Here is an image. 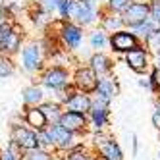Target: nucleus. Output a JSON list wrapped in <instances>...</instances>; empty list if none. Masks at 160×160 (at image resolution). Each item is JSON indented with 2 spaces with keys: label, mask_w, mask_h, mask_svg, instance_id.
Instances as JSON below:
<instances>
[{
  "label": "nucleus",
  "mask_w": 160,
  "mask_h": 160,
  "mask_svg": "<svg viewBox=\"0 0 160 160\" xmlns=\"http://www.w3.org/2000/svg\"><path fill=\"white\" fill-rule=\"evenodd\" d=\"M93 70L100 75H110L114 72V60L110 58V54H106L104 50H95L93 54L89 56V62H87Z\"/></svg>",
  "instance_id": "4468645a"
},
{
  "label": "nucleus",
  "mask_w": 160,
  "mask_h": 160,
  "mask_svg": "<svg viewBox=\"0 0 160 160\" xmlns=\"http://www.w3.org/2000/svg\"><path fill=\"white\" fill-rule=\"evenodd\" d=\"M158 160H160V158H158Z\"/></svg>",
  "instance_id": "a18cd8bd"
},
{
  "label": "nucleus",
  "mask_w": 160,
  "mask_h": 160,
  "mask_svg": "<svg viewBox=\"0 0 160 160\" xmlns=\"http://www.w3.org/2000/svg\"><path fill=\"white\" fill-rule=\"evenodd\" d=\"M139 44H143V41L135 35L133 29H128V27H123L120 31H114L108 37V47L114 54H125L131 48L139 47Z\"/></svg>",
  "instance_id": "39448f33"
},
{
  "label": "nucleus",
  "mask_w": 160,
  "mask_h": 160,
  "mask_svg": "<svg viewBox=\"0 0 160 160\" xmlns=\"http://www.w3.org/2000/svg\"><path fill=\"white\" fill-rule=\"evenodd\" d=\"M156 110H158V112H160V102H156Z\"/></svg>",
  "instance_id": "a19ab883"
},
{
  "label": "nucleus",
  "mask_w": 160,
  "mask_h": 160,
  "mask_svg": "<svg viewBox=\"0 0 160 160\" xmlns=\"http://www.w3.org/2000/svg\"><path fill=\"white\" fill-rule=\"evenodd\" d=\"M137 83H139V87H145V89H148V91H151V81H148V77H141Z\"/></svg>",
  "instance_id": "4c0bfd02"
},
{
  "label": "nucleus",
  "mask_w": 160,
  "mask_h": 160,
  "mask_svg": "<svg viewBox=\"0 0 160 160\" xmlns=\"http://www.w3.org/2000/svg\"><path fill=\"white\" fill-rule=\"evenodd\" d=\"M19 58H21V68L27 73H39L44 68V54L41 41H29L23 44L19 50Z\"/></svg>",
  "instance_id": "7ed1b4c3"
},
{
  "label": "nucleus",
  "mask_w": 160,
  "mask_h": 160,
  "mask_svg": "<svg viewBox=\"0 0 160 160\" xmlns=\"http://www.w3.org/2000/svg\"><path fill=\"white\" fill-rule=\"evenodd\" d=\"M39 83L52 93H58L72 83V70L62 64H47L39 72Z\"/></svg>",
  "instance_id": "f257e3e1"
},
{
  "label": "nucleus",
  "mask_w": 160,
  "mask_h": 160,
  "mask_svg": "<svg viewBox=\"0 0 160 160\" xmlns=\"http://www.w3.org/2000/svg\"><path fill=\"white\" fill-rule=\"evenodd\" d=\"M39 106H41V110L44 112V116H47L48 125H50V123H56V122H60V116H62V112H64V106H62L56 98H52V100H44V102H41Z\"/></svg>",
  "instance_id": "412c9836"
},
{
  "label": "nucleus",
  "mask_w": 160,
  "mask_h": 160,
  "mask_svg": "<svg viewBox=\"0 0 160 160\" xmlns=\"http://www.w3.org/2000/svg\"><path fill=\"white\" fill-rule=\"evenodd\" d=\"M91 160H108L104 154H102L100 151H97V148H93V152H91Z\"/></svg>",
  "instance_id": "e433bc0d"
},
{
  "label": "nucleus",
  "mask_w": 160,
  "mask_h": 160,
  "mask_svg": "<svg viewBox=\"0 0 160 160\" xmlns=\"http://www.w3.org/2000/svg\"><path fill=\"white\" fill-rule=\"evenodd\" d=\"M93 2H97V4H100V6H102V4L106 2V0H93Z\"/></svg>",
  "instance_id": "ea45409f"
},
{
  "label": "nucleus",
  "mask_w": 160,
  "mask_h": 160,
  "mask_svg": "<svg viewBox=\"0 0 160 160\" xmlns=\"http://www.w3.org/2000/svg\"><path fill=\"white\" fill-rule=\"evenodd\" d=\"M72 85L77 91H81V93L93 95L97 91V87H98V73L89 64L77 66L75 70L72 72Z\"/></svg>",
  "instance_id": "0eeeda50"
},
{
  "label": "nucleus",
  "mask_w": 160,
  "mask_h": 160,
  "mask_svg": "<svg viewBox=\"0 0 160 160\" xmlns=\"http://www.w3.org/2000/svg\"><path fill=\"white\" fill-rule=\"evenodd\" d=\"M108 37L110 33H106L102 27H93L89 31V47L95 50H104L108 48Z\"/></svg>",
  "instance_id": "aec40b11"
},
{
  "label": "nucleus",
  "mask_w": 160,
  "mask_h": 160,
  "mask_svg": "<svg viewBox=\"0 0 160 160\" xmlns=\"http://www.w3.org/2000/svg\"><path fill=\"white\" fill-rule=\"evenodd\" d=\"M110 102L108 98H102L98 95H93V102H91L89 110V125L91 131H102L106 129V125L110 122Z\"/></svg>",
  "instance_id": "20e7f679"
},
{
  "label": "nucleus",
  "mask_w": 160,
  "mask_h": 160,
  "mask_svg": "<svg viewBox=\"0 0 160 160\" xmlns=\"http://www.w3.org/2000/svg\"><path fill=\"white\" fill-rule=\"evenodd\" d=\"M73 6H75V0H60L58 2V16L62 19H72Z\"/></svg>",
  "instance_id": "c756f323"
},
{
  "label": "nucleus",
  "mask_w": 160,
  "mask_h": 160,
  "mask_svg": "<svg viewBox=\"0 0 160 160\" xmlns=\"http://www.w3.org/2000/svg\"><path fill=\"white\" fill-rule=\"evenodd\" d=\"M100 19V4L93 2V0H75L73 12H72V21L79 27H95Z\"/></svg>",
  "instance_id": "f03ea898"
},
{
  "label": "nucleus",
  "mask_w": 160,
  "mask_h": 160,
  "mask_svg": "<svg viewBox=\"0 0 160 160\" xmlns=\"http://www.w3.org/2000/svg\"><path fill=\"white\" fill-rule=\"evenodd\" d=\"M37 139H39V147L41 148H47V151L54 152V137H52L50 128H44V129L37 131Z\"/></svg>",
  "instance_id": "bb28decb"
},
{
  "label": "nucleus",
  "mask_w": 160,
  "mask_h": 160,
  "mask_svg": "<svg viewBox=\"0 0 160 160\" xmlns=\"http://www.w3.org/2000/svg\"><path fill=\"white\" fill-rule=\"evenodd\" d=\"M21 160H56V152L37 147V148H31V151H25Z\"/></svg>",
  "instance_id": "b1692460"
},
{
  "label": "nucleus",
  "mask_w": 160,
  "mask_h": 160,
  "mask_svg": "<svg viewBox=\"0 0 160 160\" xmlns=\"http://www.w3.org/2000/svg\"><path fill=\"white\" fill-rule=\"evenodd\" d=\"M139 152V139H137V135H131V154L137 156Z\"/></svg>",
  "instance_id": "f704fd0d"
},
{
  "label": "nucleus",
  "mask_w": 160,
  "mask_h": 160,
  "mask_svg": "<svg viewBox=\"0 0 160 160\" xmlns=\"http://www.w3.org/2000/svg\"><path fill=\"white\" fill-rule=\"evenodd\" d=\"M16 73V64L12 60V56L8 54H0V79L12 77Z\"/></svg>",
  "instance_id": "a878e982"
},
{
  "label": "nucleus",
  "mask_w": 160,
  "mask_h": 160,
  "mask_svg": "<svg viewBox=\"0 0 160 160\" xmlns=\"http://www.w3.org/2000/svg\"><path fill=\"white\" fill-rule=\"evenodd\" d=\"M151 18V4L145 2V0H131L129 6L122 12V19H123V25L128 29H133L139 23L147 21Z\"/></svg>",
  "instance_id": "6e6552de"
},
{
  "label": "nucleus",
  "mask_w": 160,
  "mask_h": 160,
  "mask_svg": "<svg viewBox=\"0 0 160 160\" xmlns=\"http://www.w3.org/2000/svg\"><path fill=\"white\" fill-rule=\"evenodd\" d=\"M48 128H50L52 137H54V152L56 154H64L66 151H70L73 145H77V135L72 133L70 129H66L60 122L50 123Z\"/></svg>",
  "instance_id": "f8f14e48"
},
{
  "label": "nucleus",
  "mask_w": 160,
  "mask_h": 160,
  "mask_svg": "<svg viewBox=\"0 0 160 160\" xmlns=\"http://www.w3.org/2000/svg\"><path fill=\"white\" fill-rule=\"evenodd\" d=\"M151 122H152V125L156 129H160V112L154 108V112H152V118H151Z\"/></svg>",
  "instance_id": "c9c22d12"
},
{
  "label": "nucleus",
  "mask_w": 160,
  "mask_h": 160,
  "mask_svg": "<svg viewBox=\"0 0 160 160\" xmlns=\"http://www.w3.org/2000/svg\"><path fill=\"white\" fill-rule=\"evenodd\" d=\"M151 18L160 25V0H151Z\"/></svg>",
  "instance_id": "473e14b6"
},
{
  "label": "nucleus",
  "mask_w": 160,
  "mask_h": 160,
  "mask_svg": "<svg viewBox=\"0 0 160 160\" xmlns=\"http://www.w3.org/2000/svg\"><path fill=\"white\" fill-rule=\"evenodd\" d=\"M60 160H64V158H60Z\"/></svg>",
  "instance_id": "c03bdc74"
},
{
  "label": "nucleus",
  "mask_w": 160,
  "mask_h": 160,
  "mask_svg": "<svg viewBox=\"0 0 160 160\" xmlns=\"http://www.w3.org/2000/svg\"><path fill=\"white\" fill-rule=\"evenodd\" d=\"M97 151H100L108 160H123V151H122L120 143L114 139V137H110V139H108L104 145H100Z\"/></svg>",
  "instance_id": "4be33fe9"
},
{
  "label": "nucleus",
  "mask_w": 160,
  "mask_h": 160,
  "mask_svg": "<svg viewBox=\"0 0 160 160\" xmlns=\"http://www.w3.org/2000/svg\"><path fill=\"white\" fill-rule=\"evenodd\" d=\"M91 152H93V147H87L85 143H77L70 151L64 152V160H91Z\"/></svg>",
  "instance_id": "5701e85b"
},
{
  "label": "nucleus",
  "mask_w": 160,
  "mask_h": 160,
  "mask_svg": "<svg viewBox=\"0 0 160 160\" xmlns=\"http://www.w3.org/2000/svg\"><path fill=\"white\" fill-rule=\"evenodd\" d=\"M151 56H152L151 50H148L145 47V42H143V44H139V47L131 48L129 52H125L123 54V62H125V66H128L131 72H135L137 75H143V73H147L152 68Z\"/></svg>",
  "instance_id": "423d86ee"
},
{
  "label": "nucleus",
  "mask_w": 160,
  "mask_h": 160,
  "mask_svg": "<svg viewBox=\"0 0 160 160\" xmlns=\"http://www.w3.org/2000/svg\"><path fill=\"white\" fill-rule=\"evenodd\" d=\"M0 160H19V156H18V154H14L12 151H8V148H6L4 152H0Z\"/></svg>",
  "instance_id": "72a5a7b5"
},
{
  "label": "nucleus",
  "mask_w": 160,
  "mask_h": 160,
  "mask_svg": "<svg viewBox=\"0 0 160 160\" xmlns=\"http://www.w3.org/2000/svg\"><path fill=\"white\" fill-rule=\"evenodd\" d=\"M93 95H98L102 98H108V100H114L118 95H120V83L118 79L114 77L112 73L110 75H100L98 77V87Z\"/></svg>",
  "instance_id": "2eb2a0df"
},
{
  "label": "nucleus",
  "mask_w": 160,
  "mask_h": 160,
  "mask_svg": "<svg viewBox=\"0 0 160 160\" xmlns=\"http://www.w3.org/2000/svg\"><path fill=\"white\" fill-rule=\"evenodd\" d=\"M91 102H93V95H87V93H81V91H75L73 95H70V97L62 102V106H64V110H73V112L89 114Z\"/></svg>",
  "instance_id": "ddd939ff"
},
{
  "label": "nucleus",
  "mask_w": 160,
  "mask_h": 160,
  "mask_svg": "<svg viewBox=\"0 0 160 160\" xmlns=\"http://www.w3.org/2000/svg\"><path fill=\"white\" fill-rule=\"evenodd\" d=\"M60 123L64 125L66 129H70L72 133L79 135H87L91 131V125H89V116L81 112H73V110H64L62 116H60Z\"/></svg>",
  "instance_id": "9b49d317"
},
{
  "label": "nucleus",
  "mask_w": 160,
  "mask_h": 160,
  "mask_svg": "<svg viewBox=\"0 0 160 160\" xmlns=\"http://www.w3.org/2000/svg\"><path fill=\"white\" fill-rule=\"evenodd\" d=\"M21 98H23V106H39L41 102L47 100L44 91H42V85H39V83L27 85L23 89V93H21Z\"/></svg>",
  "instance_id": "6ab92c4d"
},
{
  "label": "nucleus",
  "mask_w": 160,
  "mask_h": 160,
  "mask_svg": "<svg viewBox=\"0 0 160 160\" xmlns=\"http://www.w3.org/2000/svg\"><path fill=\"white\" fill-rule=\"evenodd\" d=\"M154 66H158V68H160V54H156V56H154Z\"/></svg>",
  "instance_id": "58836bf2"
},
{
  "label": "nucleus",
  "mask_w": 160,
  "mask_h": 160,
  "mask_svg": "<svg viewBox=\"0 0 160 160\" xmlns=\"http://www.w3.org/2000/svg\"><path fill=\"white\" fill-rule=\"evenodd\" d=\"M145 2H151V0H145Z\"/></svg>",
  "instance_id": "37998d69"
},
{
  "label": "nucleus",
  "mask_w": 160,
  "mask_h": 160,
  "mask_svg": "<svg viewBox=\"0 0 160 160\" xmlns=\"http://www.w3.org/2000/svg\"><path fill=\"white\" fill-rule=\"evenodd\" d=\"M10 139H12L21 151H31V148L39 147V139H37V131L31 129L29 125H21V123H12L10 128Z\"/></svg>",
  "instance_id": "9d476101"
},
{
  "label": "nucleus",
  "mask_w": 160,
  "mask_h": 160,
  "mask_svg": "<svg viewBox=\"0 0 160 160\" xmlns=\"http://www.w3.org/2000/svg\"><path fill=\"white\" fill-rule=\"evenodd\" d=\"M158 139H160V129H158Z\"/></svg>",
  "instance_id": "79ce46f5"
},
{
  "label": "nucleus",
  "mask_w": 160,
  "mask_h": 160,
  "mask_svg": "<svg viewBox=\"0 0 160 160\" xmlns=\"http://www.w3.org/2000/svg\"><path fill=\"white\" fill-rule=\"evenodd\" d=\"M148 81H151V93L160 95V68L152 64V68L148 70Z\"/></svg>",
  "instance_id": "c85d7f7f"
},
{
  "label": "nucleus",
  "mask_w": 160,
  "mask_h": 160,
  "mask_svg": "<svg viewBox=\"0 0 160 160\" xmlns=\"http://www.w3.org/2000/svg\"><path fill=\"white\" fill-rule=\"evenodd\" d=\"M156 27H158V23H156V21H154L152 18H148L147 21H143V23H139L137 27H133V31H135V35H137V37H139V39L145 42L148 37H151V33H152Z\"/></svg>",
  "instance_id": "393cba45"
},
{
  "label": "nucleus",
  "mask_w": 160,
  "mask_h": 160,
  "mask_svg": "<svg viewBox=\"0 0 160 160\" xmlns=\"http://www.w3.org/2000/svg\"><path fill=\"white\" fill-rule=\"evenodd\" d=\"M23 47V27H21L18 21H14V27H12V33L6 41V47H4V54L8 56H14L21 50Z\"/></svg>",
  "instance_id": "a211bd4d"
},
{
  "label": "nucleus",
  "mask_w": 160,
  "mask_h": 160,
  "mask_svg": "<svg viewBox=\"0 0 160 160\" xmlns=\"http://www.w3.org/2000/svg\"><path fill=\"white\" fill-rule=\"evenodd\" d=\"M129 2H131V0H106L102 6H104L106 10H110V12H120L122 14L123 10L129 6Z\"/></svg>",
  "instance_id": "7c9ffc66"
},
{
  "label": "nucleus",
  "mask_w": 160,
  "mask_h": 160,
  "mask_svg": "<svg viewBox=\"0 0 160 160\" xmlns=\"http://www.w3.org/2000/svg\"><path fill=\"white\" fill-rule=\"evenodd\" d=\"M100 27L104 29L106 33H114V31H120L123 29V19H122V14L120 12H110L104 6H100Z\"/></svg>",
  "instance_id": "f3484780"
},
{
  "label": "nucleus",
  "mask_w": 160,
  "mask_h": 160,
  "mask_svg": "<svg viewBox=\"0 0 160 160\" xmlns=\"http://www.w3.org/2000/svg\"><path fill=\"white\" fill-rule=\"evenodd\" d=\"M60 42H62V47L68 50V52H77L79 48H81V44H83V27H79L75 21L72 19H66L64 21V25L60 29Z\"/></svg>",
  "instance_id": "1a4fd4ad"
},
{
  "label": "nucleus",
  "mask_w": 160,
  "mask_h": 160,
  "mask_svg": "<svg viewBox=\"0 0 160 160\" xmlns=\"http://www.w3.org/2000/svg\"><path fill=\"white\" fill-rule=\"evenodd\" d=\"M37 2H39V6H41L48 16H52V14L58 12V2H60V0H37Z\"/></svg>",
  "instance_id": "2f4dec72"
},
{
  "label": "nucleus",
  "mask_w": 160,
  "mask_h": 160,
  "mask_svg": "<svg viewBox=\"0 0 160 160\" xmlns=\"http://www.w3.org/2000/svg\"><path fill=\"white\" fill-rule=\"evenodd\" d=\"M145 47L151 50V54H152V56L160 54V25L151 33V37L145 41Z\"/></svg>",
  "instance_id": "cd10ccee"
},
{
  "label": "nucleus",
  "mask_w": 160,
  "mask_h": 160,
  "mask_svg": "<svg viewBox=\"0 0 160 160\" xmlns=\"http://www.w3.org/2000/svg\"><path fill=\"white\" fill-rule=\"evenodd\" d=\"M23 122L35 131L48 128V120L44 116V112L41 110V106H23Z\"/></svg>",
  "instance_id": "dca6fc26"
}]
</instances>
